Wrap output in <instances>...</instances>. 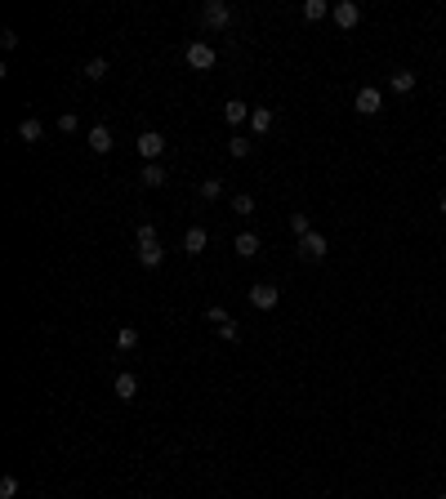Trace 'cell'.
I'll list each match as a JSON object with an SVG mask.
<instances>
[{
    "mask_svg": "<svg viewBox=\"0 0 446 499\" xmlns=\"http://www.w3.org/2000/svg\"><path fill=\"white\" fill-rule=\"evenodd\" d=\"M201 27L206 31H228L232 27V5H228V0H206V5H201Z\"/></svg>",
    "mask_w": 446,
    "mask_h": 499,
    "instance_id": "6da1fadb",
    "label": "cell"
},
{
    "mask_svg": "<svg viewBox=\"0 0 446 499\" xmlns=\"http://www.w3.org/2000/svg\"><path fill=\"white\" fill-rule=\"evenodd\" d=\"M134 148H139V156H143V161H161V156H165V148H170V139H165V134L161 129H143L139 134V139H134Z\"/></svg>",
    "mask_w": 446,
    "mask_h": 499,
    "instance_id": "7a4b0ae2",
    "label": "cell"
},
{
    "mask_svg": "<svg viewBox=\"0 0 446 499\" xmlns=\"http://www.w3.org/2000/svg\"><path fill=\"white\" fill-rule=\"evenodd\" d=\"M295 250H299V259H304V263H321L330 254V241L321 237V232H308V237H299Z\"/></svg>",
    "mask_w": 446,
    "mask_h": 499,
    "instance_id": "3957f363",
    "label": "cell"
},
{
    "mask_svg": "<svg viewBox=\"0 0 446 499\" xmlns=\"http://www.w3.org/2000/svg\"><path fill=\"white\" fill-rule=\"evenodd\" d=\"M183 58H188V67H192V71H210L214 63H219V54H214L206 41H192L188 50H183Z\"/></svg>",
    "mask_w": 446,
    "mask_h": 499,
    "instance_id": "277c9868",
    "label": "cell"
},
{
    "mask_svg": "<svg viewBox=\"0 0 446 499\" xmlns=\"http://www.w3.org/2000/svg\"><path fill=\"white\" fill-rule=\"evenodd\" d=\"M353 107H357L361 116H379V112H384V90H375V85H361L357 99H353Z\"/></svg>",
    "mask_w": 446,
    "mask_h": 499,
    "instance_id": "5b68a950",
    "label": "cell"
},
{
    "mask_svg": "<svg viewBox=\"0 0 446 499\" xmlns=\"http://www.w3.org/2000/svg\"><path fill=\"white\" fill-rule=\"evenodd\" d=\"M277 299H281V290H277L272 281H255V286H250V303H255L259 312H272Z\"/></svg>",
    "mask_w": 446,
    "mask_h": 499,
    "instance_id": "8992f818",
    "label": "cell"
},
{
    "mask_svg": "<svg viewBox=\"0 0 446 499\" xmlns=\"http://www.w3.org/2000/svg\"><path fill=\"white\" fill-rule=\"evenodd\" d=\"M330 18H335V27H344V31H353L357 22H361V9L353 5V0H340V5H330Z\"/></svg>",
    "mask_w": 446,
    "mask_h": 499,
    "instance_id": "52a82bcc",
    "label": "cell"
},
{
    "mask_svg": "<svg viewBox=\"0 0 446 499\" xmlns=\"http://www.w3.org/2000/svg\"><path fill=\"white\" fill-rule=\"evenodd\" d=\"M112 393H116L120 401H134V397H139V379H134L130 370H120L116 379H112Z\"/></svg>",
    "mask_w": 446,
    "mask_h": 499,
    "instance_id": "ba28073f",
    "label": "cell"
},
{
    "mask_svg": "<svg viewBox=\"0 0 446 499\" xmlns=\"http://www.w3.org/2000/svg\"><path fill=\"white\" fill-rule=\"evenodd\" d=\"M85 143H90V152H99V156H107V152L116 148V143H112V129H107V125H94Z\"/></svg>",
    "mask_w": 446,
    "mask_h": 499,
    "instance_id": "9c48e42d",
    "label": "cell"
},
{
    "mask_svg": "<svg viewBox=\"0 0 446 499\" xmlns=\"http://www.w3.org/2000/svg\"><path fill=\"white\" fill-rule=\"evenodd\" d=\"M206 246H210L206 227H188V232H183V254H206Z\"/></svg>",
    "mask_w": 446,
    "mask_h": 499,
    "instance_id": "30bf717a",
    "label": "cell"
},
{
    "mask_svg": "<svg viewBox=\"0 0 446 499\" xmlns=\"http://www.w3.org/2000/svg\"><path fill=\"white\" fill-rule=\"evenodd\" d=\"M165 178H170V169H165L161 161H152V165H143V169H139V183H143V188H161Z\"/></svg>",
    "mask_w": 446,
    "mask_h": 499,
    "instance_id": "8fae6325",
    "label": "cell"
},
{
    "mask_svg": "<svg viewBox=\"0 0 446 499\" xmlns=\"http://www.w3.org/2000/svg\"><path fill=\"white\" fill-rule=\"evenodd\" d=\"M389 90H393V94H411V90H415V71H411V67H397L393 76H389Z\"/></svg>",
    "mask_w": 446,
    "mask_h": 499,
    "instance_id": "7c38bea8",
    "label": "cell"
},
{
    "mask_svg": "<svg viewBox=\"0 0 446 499\" xmlns=\"http://www.w3.org/2000/svg\"><path fill=\"white\" fill-rule=\"evenodd\" d=\"M250 112H255V107H246L241 99L223 103V120H228V125H246V120H250Z\"/></svg>",
    "mask_w": 446,
    "mask_h": 499,
    "instance_id": "4fadbf2b",
    "label": "cell"
},
{
    "mask_svg": "<svg viewBox=\"0 0 446 499\" xmlns=\"http://www.w3.org/2000/svg\"><path fill=\"white\" fill-rule=\"evenodd\" d=\"M232 250L241 254V259H255V254H259V237H255V232H237Z\"/></svg>",
    "mask_w": 446,
    "mask_h": 499,
    "instance_id": "5bb4252c",
    "label": "cell"
},
{
    "mask_svg": "<svg viewBox=\"0 0 446 499\" xmlns=\"http://www.w3.org/2000/svg\"><path fill=\"white\" fill-rule=\"evenodd\" d=\"M272 120H277L272 107H255V112H250V129H255V134H268V129H272Z\"/></svg>",
    "mask_w": 446,
    "mask_h": 499,
    "instance_id": "9a60e30c",
    "label": "cell"
},
{
    "mask_svg": "<svg viewBox=\"0 0 446 499\" xmlns=\"http://www.w3.org/2000/svg\"><path fill=\"white\" fill-rule=\"evenodd\" d=\"M41 134H45V125L36 116H27V120H18V139L22 143H41Z\"/></svg>",
    "mask_w": 446,
    "mask_h": 499,
    "instance_id": "2e32d148",
    "label": "cell"
},
{
    "mask_svg": "<svg viewBox=\"0 0 446 499\" xmlns=\"http://www.w3.org/2000/svg\"><path fill=\"white\" fill-rule=\"evenodd\" d=\"M134 241H139V250H161V237H156V227H152V223H139Z\"/></svg>",
    "mask_w": 446,
    "mask_h": 499,
    "instance_id": "e0dca14e",
    "label": "cell"
},
{
    "mask_svg": "<svg viewBox=\"0 0 446 499\" xmlns=\"http://www.w3.org/2000/svg\"><path fill=\"white\" fill-rule=\"evenodd\" d=\"M308 22H321V18H330V5L326 0H304V9H299Z\"/></svg>",
    "mask_w": 446,
    "mask_h": 499,
    "instance_id": "ac0fdd59",
    "label": "cell"
},
{
    "mask_svg": "<svg viewBox=\"0 0 446 499\" xmlns=\"http://www.w3.org/2000/svg\"><path fill=\"white\" fill-rule=\"evenodd\" d=\"M197 197H201V201H219V197H223V178H201Z\"/></svg>",
    "mask_w": 446,
    "mask_h": 499,
    "instance_id": "d6986e66",
    "label": "cell"
},
{
    "mask_svg": "<svg viewBox=\"0 0 446 499\" xmlns=\"http://www.w3.org/2000/svg\"><path fill=\"white\" fill-rule=\"evenodd\" d=\"M250 148H255V143H250V139H241V134H232V139H228V156H237V161H246Z\"/></svg>",
    "mask_w": 446,
    "mask_h": 499,
    "instance_id": "ffe728a7",
    "label": "cell"
},
{
    "mask_svg": "<svg viewBox=\"0 0 446 499\" xmlns=\"http://www.w3.org/2000/svg\"><path fill=\"white\" fill-rule=\"evenodd\" d=\"M116 348H120V352L139 348V330H134V325H120V330H116Z\"/></svg>",
    "mask_w": 446,
    "mask_h": 499,
    "instance_id": "44dd1931",
    "label": "cell"
},
{
    "mask_svg": "<svg viewBox=\"0 0 446 499\" xmlns=\"http://www.w3.org/2000/svg\"><path fill=\"white\" fill-rule=\"evenodd\" d=\"M232 214H255V197H250V192H237V197H232Z\"/></svg>",
    "mask_w": 446,
    "mask_h": 499,
    "instance_id": "7402d4cb",
    "label": "cell"
},
{
    "mask_svg": "<svg viewBox=\"0 0 446 499\" xmlns=\"http://www.w3.org/2000/svg\"><path fill=\"white\" fill-rule=\"evenodd\" d=\"M107 76V58H90L85 63V80H103Z\"/></svg>",
    "mask_w": 446,
    "mask_h": 499,
    "instance_id": "603a6c76",
    "label": "cell"
},
{
    "mask_svg": "<svg viewBox=\"0 0 446 499\" xmlns=\"http://www.w3.org/2000/svg\"><path fill=\"white\" fill-rule=\"evenodd\" d=\"M0 499H18V477H0Z\"/></svg>",
    "mask_w": 446,
    "mask_h": 499,
    "instance_id": "cb8c5ba5",
    "label": "cell"
},
{
    "mask_svg": "<svg viewBox=\"0 0 446 499\" xmlns=\"http://www.w3.org/2000/svg\"><path fill=\"white\" fill-rule=\"evenodd\" d=\"M76 129H81L76 112H63V116H58V134H76Z\"/></svg>",
    "mask_w": 446,
    "mask_h": 499,
    "instance_id": "d4e9b609",
    "label": "cell"
},
{
    "mask_svg": "<svg viewBox=\"0 0 446 499\" xmlns=\"http://www.w3.org/2000/svg\"><path fill=\"white\" fill-rule=\"evenodd\" d=\"M291 232H295V237H308V232H312L308 214H291Z\"/></svg>",
    "mask_w": 446,
    "mask_h": 499,
    "instance_id": "484cf974",
    "label": "cell"
},
{
    "mask_svg": "<svg viewBox=\"0 0 446 499\" xmlns=\"http://www.w3.org/2000/svg\"><path fill=\"white\" fill-rule=\"evenodd\" d=\"M161 259H165V250H139V263L143 267H161Z\"/></svg>",
    "mask_w": 446,
    "mask_h": 499,
    "instance_id": "4316f807",
    "label": "cell"
},
{
    "mask_svg": "<svg viewBox=\"0 0 446 499\" xmlns=\"http://www.w3.org/2000/svg\"><path fill=\"white\" fill-rule=\"evenodd\" d=\"M206 321H210V325H228L232 316H228V308H219V303H214V308H206Z\"/></svg>",
    "mask_w": 446,
    "mask_h": 499,
    "instance_id": "83f0119b",
    "label": "cell"
},
{
    "mask_svg": "<svg viewBox=\"0 0 446 499\" xmlns=\"http://www.w3.org/2000/svg\"><path fill=\"white\" fill-rule=\"evenodd\" d=\"M219 335L228 339V344H241V325H237V321H228V325H219Z\"/></svg>",
    "mask_w": 446,
    "mask_h": 499,
    "instance_id": "f1b7e54d",
    "label": "cell"
},
{
    "mask_svg": "<svg viewBox=\"0 0 446 499\" xmlns=\"http://www.w3.org/2000/svg\"><path fill=\"white\" fill-rule=\"evenodd\" d=\"M0 45H5V50H18V31L5 27V31H0Z\"/></svg>",
    "mask_w": 446,
    "mask_h": 499,
    "instance_id": "f546056e",
    "label": "cell"
},
{
    "mask_svg": "<svg viewBox=\"0 0 446 499\" xmlns=\"http://www.w3.org/2000/svg\"><path fill=\"white\" fill-rule=\"evenodd\" d=\"M438 205H442V214H446V188H442V197H438Z\"/></svg>",
    "mask_w": 446,
    "mask_h": 499,
    "instance_id": "4dcf8cb0",
    "label": "cell"
},
{
    "mask_svg": "<svg viewBox=\"0 0 446 499\" xmlns=\"http://www.w3.org/2000/svg\"><path fill=\"white\" fill-rule=\"evenodd\" d=\"M438 499H446V495H438Z\"/></svg>",
    "mask_w": 446,
    "mask_h": 499,
    "instance_id": "1f68e13d",
    "label": "cell"
}]
</instances>
